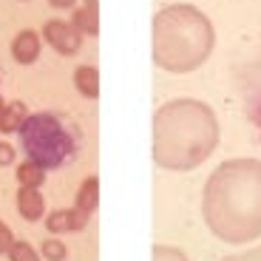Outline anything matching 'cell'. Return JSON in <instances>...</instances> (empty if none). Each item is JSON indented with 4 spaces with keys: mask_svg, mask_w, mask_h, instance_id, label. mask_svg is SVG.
<instances>
[{
    "mask_svg": "<svg viewBox=\"0 0 261 261\" xmlns=\"http://www.w3.org/2000/svg\"><path fill=\"white\" fill-rule=\"evenodd\" d=\"M3 108H6V102H3V97H0V114H3Z\"/></svg>",
    "mask_w": 261,
    "mask_h": 261,
    "instance_id": "cell-22",
    "label": "cell"
},
{
    "mask_svg": "<svg viewBox=\"0 0 261 261\" xmlns=\"http://www.w3.org/2000/svg\"><path fill=\"white\" fill-rule=\"evenodd\" d=\"M153 261H190V258L179 247H170V244H153Z\"/></svg>",
    "mask_w": 261,
    "mask_h": 261,
    "instance_id": "cell-16",
    "label": "cell"
},
{
    "mask_svg": "<svg viewBox=\"0 0 261 261\" xmlns=\"http://www.w3.org/2000/svg\"><path fill=\"white\" fill-rule=\"evenodd\" d=\"M17 137L26 159L37 162L46 170H57L68 165L80 153V145H83V134H80L77 125L54 111L29 114L23 128L17 130Z\"/></svg>",
    "mask_w": 261,
    "mask_h": 261,
    "instance_id": "cell-4",
    "label": "cell"
},
{
    "mask_svg": "<svg viewBox=\"0 0 261 261\" xmlns=\"http://www.w3.org/2000/svg\"><path fill=\"white\" fill-rule=\"evenodd\" d=\"M14 242H17V239H14L12 227L0 219V255H9V250L14 247Z\"/></svg>",
    "mask_w": 261,
    "mask_h": 261,
    "instance_id": "cell-17",
    "label": "cell"
},
{
    "mask_svg": "<svg viewBox=\"0 0 261 261\" xmlns=\"http://www.w3.org/2000/svg\"><path fill=\"white\" fill-rule=\"evenodd\" d=\"M255 125H258V134H261V105H258V111H255Z\"/></svg>",
    "mask_w": 261,
    "mask_h": 261,
    "instance_id": "cell-21",
    "label": "cell"
},
{
    "mask_svg": "<svg viewBox=\"0 0 261 261\" xmlns=\"http://www.w3.org/2000/svg\"><path fill=\"white\" fill-rule=\"evenodd\" d=\"M43 40L63 57H74L83 46V34L71 26V20H48L43 26Z\"/></svg>",
    "mask_w": 261,
    "mask_h": 261,
    "instance_id": "cell-5",
    "label": "cell"
},
{
    "mask_svg": "<svg viewBox=\"0 0 261 261\" xmlns=\"http://www.w3.org/2000/svg\"><path fill=\"white\" fill-rule=\"evenodd\" d=\"M48 3H51L54 9H71L77 0H48Z\"/></svg>",
    "mask_w": 261,
    "mask_h": 261,
    "instance_id": "cell-20",
    "label": "cell"
},
{
    "mask_svg": "<svg viewBox=\"0 0 261 261\" xmlns=\"http://www.w3.org/2000/svg\"><path fill=\"white\" fill-rule=\"evenodd\" d=\"M40 250H34L29 242H14V247L9 250V261H40Z\"/></svg>",
    "mask_w": 261,
    "mask_h": 261,
    "instance_id": "cell-15",
    "label": "cell"
},
{
    "mask_svg": "<svg viewBox=\"0 0 261 261\" xmlns=\"http://www.w3.org/2000/svg\"><path fill=\"white\" fill-rule=\"evenodd\" d=\"M40 51H43V34H37L34 29H23L14 34L12 40V57L20 65H32L37 63Z\"/></svg>",
    "mask_w": 261,
    "mask_h": 261,
    "instance_id": "cell-7",
    "label": "cell"
},
{
    "mask_svg": "<svg viewBox=\"0 0 261 261\" xmlns=\"http://www.w3.org/2000/svg\"><path fill=\"white\" fill-rule=\"evenodd\" d=\"M14 159H17V150H14V145H9L6 139H0V168H9V165H14Z\"/></svg>",
    "mask_w": 261,
    "mask_h": 261,
    "instance_id": "cell-18",
    "label": "cell"
},
{
    "mask_svg": "<svg viewBox=\"0 0 261 261\" xmlns=\"http://www.w3.org/2000/svg\"><path fill=\"white\" fill-rule=\"evenodd\" d=\"M222 261H261V244L253 250H244V253H233V255H224Z\"/></svg>",
    "mask_w": 261,
    "mask_h": 261,
    "instance_id": "cell-19",
    "label": "cell"
},
{
    "mask_svg": "<svg viewBox=\"0 0 261 261\" xmlns=\"http://www.w3.org/2000/svg\"><path fill=\"white\" fill-rule=\"evenodd\" d=\"M74 207L85 216H94V210L99 207V179L97 176L83 179V185L77 188V196H74Z\"/></svg>",
    "mask_w": 261,
    "mask_h": 261,
    "instance_id": "cell-9",
    "label": "cell"
},
{
    "mask_svg": "<svg viewBox=\"0 0 261 261\" xmlns=\"http://www.w3.org/2000/svg\"><path fill=\"white\" fill-rule=\"evenodd\" d=\"M74 88L85 99H97L99 97V71L94 65H80L74 71Z\"/></svg>",
    "mask_w": 261,
    "mask_h": 261,
    "instance_id": "cell-11",
    "label": "cell"
},
{
    "mask_svg": "<svg viewBox=\"0 0 261 261\" xmlns=\"http://www.w3.org/2000/svg\"><path fill=\"white\" fill-rule=\"evenodd\" d=\"M71 26L77 29L80 34H97L99 32V17H97V12L94 9H88V6H80V9H74V14H71Z\"/></svg>",
    "mask_w": 261,
    "mask_h": 261,
    "instance_id": "cell-13",
    "label": "cell"
},
{
    "mask_svg": "<svg viewBox=\"0 0 261 261\" xmlns=\"http://www.w3.org/2000/svg\"><path fill=\"white\" fill-rule=\"evenodd\" d=\"M207 230L224 244L261 239V159H227L213 170L202 190Z\"/></svg>",
    "mask_w": 261,
    "mask_h": 261,
    "instance_id": "cell-1",
    "label": "cell"
},
{
    "mask_svg": "<svg viewBox=\"0 0 261 261\" xmlns=\"http://www.w3.org/2000/svg\"><path fill=\"white\" fill-rule=\"evenodd\" d=\"M17 213L23 222H40L46 219V199L37 188H20L17 190Z\"/></svg>",
    "mask_w": 261,
    "mask_h": 261,
    "instance_id": "cell-8",
    "label": "cell"
},
{
    "mask_svg": "<svg viewBox=\"0 0 261 261\" xmlns=\"http://www.w3.org/2000/svg\"><path fill=\"white\" fill-rule=\"evenodd\" d=\"M40 255L46 261H65L68 258V247L60 242L57 236H51V239H46V242L40 244Z\"/></svg>",
    "mask_w": 261,
    "mask_h": 261,
    "instance_id": "cell-14",
    "label": "cell"
},
{
    "mask_svg": "<svg viewBox=\"0 0 261 261\" xmlns=\"http://www.w3.org/2000/svg\"><path fill=\"white\" fill-rule=\"evenodd\" d=\"M29 117V108L26 102H20V99H12V102H6V108H3V114H0V134H17L20 128H23V122H26Z\"/></svg>",
    "mask_w": 261,
    "mask_h": 261,
    "instance_id": "cell-10",
    "label": "cell"
},
{
    "mask_svg": "<svg viewBox=\"0 0 261 261\" xmlns=\"http://www.w3.org/2000/svg\"><path fill=\"white\" fill-rule=\"evenodd\" d=\"M219 148V119L202 99H170L153 114V162L162 170H196Z\"/></svg>",
    "mask_w": 261,
    "mask_h": 261,
    "instance_id": "cell-2",
    "label": "cell"
},
{
    "mask_svg": "<svg viewBox=\"0 0 261 261\" xmlns=\"http://www.w3.org/2000/svg\"><path fill=\"white\" fill-rule=\"evenodd\" d=\"M88 219H91V216L80 213L77 207H60V210H51V213L46 216V230L51 236L80 233V230L88 227Z\"/></svg>",
    "mask_w": 261,
    "mask_h": 261,
    "instance_id": "cell-6",
    "label": "cell"
},
{
    "mask_svg": "<svg viewBox=\"0 0 261 261\" xmlns=\"http://www.w3.org/2000/svg\"><path fill=\"white\" fill-rule=\"evenodd\" d=\"M213 46V23L196 6H168L153 17V63L162 71H196L210 57Z\"/></svg>",
    "mask_w": 261,
    "mask_h": 261,
    "instance_id": "cell-3",
    "label": "cell"
},
{
    "mask_svg": "<svg viewBox=\"0 0 261 261\" xmlns=\"http://www.w3.org/2000/svg\"><path fill=\"white\" fill-rule=\"evenodd\" d=\"M46 168H40L37 162H32V159H23V162L17 165V170H14V176H17V185L20 188H43V182H46Z\"/></svg>",
    "mask_w": 261,
    "mask_h": 261,
    "instance_id": "cell-12",
    "label": "cell"
}]
</instances>
